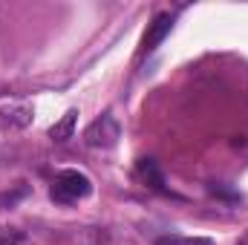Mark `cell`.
<instances>
[{
  "mask_svg": "<svg viewBox=\"0 0 248 245\" xmlns=\"http://www.w3.org/2000/svg\"><path fill=\"white\" fill-rule=\"evenodd\" d=\"M119 136H122V127H119V122L107 113V116L95 119V122L87 127L84 141H87L90 147H113V144L119 141Z\"/></svg>",
  "mask_w": 248,
  "mask_h": 245,
  "instance_id": "obj_1",
  "label": "cell"
},
{
  "mask_svg": "<svg viewBox=\"0 0 248 245\" xmlns=\"http://www.w3.org/2000/svg\"><path fill=\"white\" fill-rule=\"evenodd\" d=\"M55 184L61 187V190L69 196V199H72V202H75V199H81V196H90V190H93L90 179H87L84 173H78V170H63Z\"/></svg>",
  "mask_w": 248,
  "mask_h": 245,
  "instance_id": "obj_2",
  "label": "cell"
},
{
  "mask_svg": "<svg viewBox=\"0 0 248 245\" xmlns=\"http://www.w3.org/2000/svg\"><path fill=\"white\" fill-rule=\"evenodd\" d=\"M170 26H173V17H170V15H156V20L150 23L147 35H144V49H147V52L156 49V46L170 35Z\"/></svg>",
  "mask_w": 248,
  "mask_h": 245,
  "instance_id": "obj_3",
  "label": "cell"
},
{
  "mask_svg": "<svg viewBox=\"0 0 248 245\" xmlns=\"http://www.w3.org/2000/svg\"><path fill=\"white\" fill-rule=\"evenodd\" d=\"M32 107H12V110H0V127L3 130H23L32 124Z\"/></svg>",
  "mask_w": 248,
  "mask_h": 245,
  "instance_id": "obj_4",
  "label": "cell"
},
{
  "mask_svg": "<svg viewBox=\"0 0 248 245\" xmlns=\"http://www.w3.org/2000/svg\"><path fill=\"white\" fill-rule=\"evenodd\" d=\"M136 170H139V176H141L144 184H150L153 190H165V176H162V170H159V165L153 159H139Z\"/></svg>",
  "mask_w": 248,
  "mask_h": 245,
  "instance_id": "obj_5",
  "label": "cell"
},
{
  "mask_svg": "<svg viewBox=\"0 0 248 245\" xmlns=\"http://www.w3.org/2000/svg\"><path fill=\"white\" fill-rule=\"evenodd\" d=\"M75 122H78V110H66V113L61 116V122L52 124L49 138H52V141H66V138H72V133H75Z\"/></svg>",
  "mask_w": 248,
  "mask_h": 245,
  "instance_id": "obj_6",
  "label": "cell"
},
{
  "mask_svg": "<svg viewBox=\"0 0 248 245\" xmlns=\"http://www.w3.org/2000/svg\"><path fill=\"white\" fill-rule=\"evenodd\" d=\"M20 196H26V187H17L15 193H3V196H0V208H12Z\"/></svg>",
  "mask_w": 248,
  "mask_h": 245,
  "instance_id": "obj_7",
  "label": "cell"
},
{
  "mask_svg": "<svg viewBox=\"0 0 248 245\" xmlns=\"http://www.w3.org/2000/svg\"><path fill=\"white\" fill-rule=\"evenodd\" d=\"M156 245H185V240H179V237H159Z\"/></svg>",
  "mask_w": 248,
  "mask_h": 245,
  "instance_id": "obj_8",
  "label": "cell"
},
{
  "mask_svg": "<svg viewBox=\"0 0 248 245\" xmlns=\"http://www.w3.org/2000/svg\"><path fill=\"white\" fill-rule=\"evenodd\" d=\"M185 245H214L208 237H193V240H185Z\"/></svg>",
  "mask_w": 248,
  "mask_h": 245,
  "instance_id": "obj_9",
  "label": "cell"
},
{
  "mask_svg": "<svg viewBox=\"0 0 248 245\" xmlns=\"http://www.w3.org/2000/svg\"><path fill=\"white\" fill-rule=\"evenodd\" d=\"M243 245H248V243H243Z\"/></svg>",
  "mask_w": 248,
  "mask_h": 245,
  "instance_id": "obj_10",
  "label": "cell"
}]
</instances>
